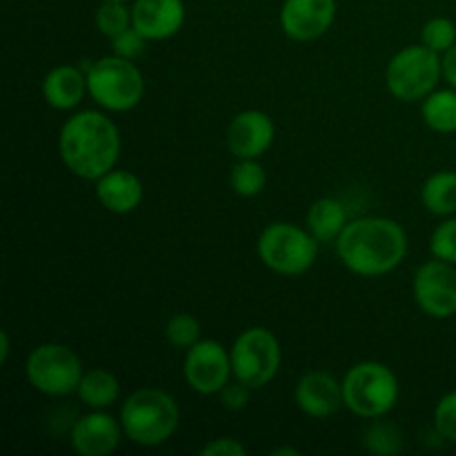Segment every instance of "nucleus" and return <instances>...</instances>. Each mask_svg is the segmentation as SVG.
Masks as SVG:
<instances>
[{
    "label": "nucleus",
    "instance_id": "obj_12",
    "mask_svg": "<svg viewBox=\"0 0 456 456\" xmlns=\"http://www.w3.org/2000/svg\"><path fill=\"white\" fill-rule=\"evenodd\" d=\"M337 0H285L281 9V27L298 43L321 38L332 27Z\"/></svg>",
    "mask_w": 456,
    "mask_h": 456
},
{
    "label": "nucleus",
    "instance_id": "obj_35",
    "mask_svg": "<svg viewBox=\"0 0 456 456\" xmlns=\"http://www.w3.org/2000/svg\"><path fill=\"white\" fill-rule=\"evenodd\" d=\"M283 454L298 456V450H294V448H279V450H274V452H272V456H283Z\"/></svg>",
    "mask_w": 456,
    "mask_h": 456
},
{
    "label": "nucleus",
    "instance_id": "obj_2",
    "mask_svg": "<svg viewBox=\"0 0 456 456\" xmlns=\"http://www.w3.org/2000/svg\"><path fill=\"white\" fill-rule=\"evenodd\" d=\"M62 163L76 176L96 181L111 172L120 154V136L116 125L98 111L76 114L61 129Z\"/></svg>",
    "mask_w": 456,
    "mask_h": 456
},
{
    "label": "nucleus",
    "instance_id": "obj_31",
    "mask_svg": "<svg viewBox=\"0 0 456 456\" xmlns=\"http://www.w3.org/2000/svg\"><path fill=\"white\" fill-rule=\"evenodd\" d=\"M249 390H252V387L245 386L239 379H236V383H227V386L218 392V395H221L223 408L232 410V412H239V410L248 408Z\"/></svg>",
    "mask_w": 456,
    "mask_h": 456
},
{
    "label": "nucleus",
    "instance_id": "obj_22",
    "mask_svg": "<svg viewBox=\"0 0 456 456\" xmlns=\"http://www.w3.org/2000/svg\"><path fill=\"white\" fill-rule=\"evenodd\" d=\"M423 120L435 132H456V92L444 89V92L430 94L423 102Z\"/></svg>",
    "mask_w": 456,
    "mask_h": 456
},
{
    "label": "nucleus",
    "instance_id": "obj_3",
    "mask_svg": "<svg viewBox=\"0 0 456 456\" xmlns=\"http://www.w3.org/2000/svg\"><path fill=\"white\" fill-rule=\"evenodd\" d=\"M181 412L167 392L159 387L136 390L120 410V426L129 441L145 448L165 444L176 432Z\"/></svg>",
    "mask_w": 456,
    "mask_h": 456
},
{
    "label": "nucleus",
    "instance_id": "obj_4",
    "mask_svg": "<svg viewBox=\"0 0 456 456\" xmlns=\"http://www.w3.org/2000/svg\"><path fill=\"white\" fill-rule=\"evenodd\" d=\"M399 399V381L390 368L374 361L354 365L343 379V403L363 419L390 412Z\"/></svg>",
    "mask_w": 456,
    "mask_h": 456
},
{
    "label": "nucleus",
    "instance_id": "obj_17",
    "mask_svg": "<svg viewBox=\"0 0 456 456\" xmlns=\"http://www.w3.org/2000/svg\"><path fill=\"white\" fill-rule=\"evenodd\" d=\"M98 200L102 208L114 214H129L141 205L142 200V183L132 172H107L105 176L98 178L96 187Z\"/></svg>",
    "mask_w": 456,
    "mask_h": 456
},
{
    "label": "nucleus",
    "instance_id": "obj_15",
    "mask_svg": "<svg viewBox=\"0 0 456 456\" xmlns=\"http://www.w3.org/2000/svg\"><path fill=\"white\" fill-rule=\"evenodd\" d=\"M123 426L114 417L102 412L87 414L71 428V445L83 456H107L120 444Z\"/></svg>",
    "mask_w": 456,
    "mask_h": 456
},
{
    "label": "nucleus",
    "instance_id": "obj_8",
    "mask_svg": "<svg viewBox=\"0 0 456 456\" xmlns=\"http://www.w3.org/2000/svg\"><path fill=\"white\" fill-rule=\"evenodd\" d=\"M27 379L43 395L67 396L78 390L83 365L67 346L45 343L27 359Z\"/></svg>",
    "mask_w": 456,
    "mask_h": 456
},
{
    "label": "nucleus",
    "instance_id": "obj_19",
    "mask_svg": "<svg viewBox=\"0 0 456 456\" xmlns=\"http://www.w3.org/2000/svg\"><path fill=\"white\" fill-rule=\"evenodd\" d=\"M307 225H310L312 236L319 243H328V240L338 239L346 223V209L338 200L334 199H321L316 200L307 214Z\"/></svg>",
    "mask_w": 456,
    "mask_h": 456
},
{
    "label": "nucleus",
    "instance_id": "obj_25",
    "mask_svg": "<svg viewBox=\"0 0 456 456\" xmlns=\"http://www.w3.org/2000/svg\"><path fill=\"white\" fill-rule=\"evenodd\" d=\"M165 337L178 350H190L200 341V323L190 314H174L165 328Z\"/></svg>",
    "mask_w": 456,
    "mask_h": 456
},
{
    "label": "nucleus",
    "instance_id": "obj_18",
    "mask_svg": "<svg viewBox=\"0 0 456 456\" xmlns=\"http://www.w3.org/2000/svg\"><path fill=\"white\" fill-rule=\"evenodd\" d=\"M85 89H87V76L80 74L76 67H56L43 80L45 101L53 110H74L83 101Z\"/></svg>",
    "mask_w": 456,
    "mask_h": 456
},
{
    "label": "nucleus",
    "instance_id": "obj_32",
    "mask_svg": "<svg viewBox=\"0 0 456 456\" xmlns=\"http://www.w3.org/2000/svg\"><path fill=\"white\" fill-rule=\"evenodd\" d=\"M203 456H245V448L234 439H216L200 450Z\"/></svg>",
    "mask_w": 456,
    "mask_h": 456
},
{
    "label": "nucleus",
    "instance_id": "obj_1",
    "mask_svg": "<svg viewBox=\"0 0 456 456\" xmlns=\"http://www.w3.org/2000/svg\"><path fill=\"white\" fill-rule=\"evenodd\" d=\"M408 239L390 218H359L338 234L337 252L347 270L359 276H381L401 265Z\"/></svg>",
    "mask_w": 456,
    "mask_h": 456
},
{
    "label": "nucleus",
    "instance_id": "obj_34",
    "mask_svg": "<svg viewBox=\"0 0 456 456\" xmlns=\"http://www.w3.org/2000/svg\"><path fill=\"white\" fill-rule=\"evenodd\" d=\"M7 356H9V334L7 332H3L0 334V361H7Z\"/></svg>",
    "mask_w": 456,
    "mask_h": 456
},
{
    "label": "nucleus",
    "instance_id": "obj_11",
    "mask_svg": "<svg viewBox=\"0 0 456 456\" xmlns=\"http://www.w3.org/2000/svg\"><path fill=\"white\" fill-rule=\"evenodd\" d=\"M232 354L216 341H199L187 350L185 379L199 395H216L230 383Z\"/></svg>",
    "mask_w": 456,
    "mask_h": 456
},
{
    "label": "nucleus",
    "instance_id": "obj_33",
    "mask_svg": "<svg viewBox=\"0 0 456 456\" xmlns=\"http://www.w3.org/2000/svg\"><path fill=\"white\" fill-rule=\"evenodd\" d=\"M441 65H444L445 80H448V83L456 89V45L444 53V58H441Z\"/></svg>",
    "mask_w": 456,
    "mask_h": 456
},
{
    "label": "nucleus",
    "instance_id": "obj_36",
    "mask_svg": "<svg viewBox=\"0 0 456 456\" xmlns=\"http://www.w3.org/2000/svg\"><path fill=\"white\" fill-rule=\"evenodd\" d=\"M102 3H105V0H102ZM118 3H127V0H118Z\"/></svg>",
    "mask_w": 456,
    "mask_h": 456
},
{
    "label": "nucleus",
    "instance_id": "obj_29",
    "mask_svg": "<svg viewBox=\"0 0 456 456\" xmlns=\"http://www.w3.org/2000/svg\"><path fill=\"white\" fill-rule=\"evenodd\" d=\"M435 428L444 439L456 444V392H450L439 401L435 410Z\"/></svg>",
    "mask_w": 456,
    "mask_h": 456
},
{
    "label": "nucleus",
    "instance_id": "obj_23",
    "mask_svg": "<svg viewBox=\"0 0 456 456\" xmlns=\"http://www.w3.org/2000/svg\"><path fill=\"white\" fill-rule=\"evenodd\" d=\"M232 190L239 196H245V199H252V196H258L265 187L267 176L265 169H263L261 163H256L254 159H240V163H236L232 167Z\"/></svg>",
    "mask_w": 456,
    "mask_h": 456
},
{
    "label": "nucleus",
    "instance_id": "obj_27",
    "mask_svg": "<svg viewBox=\"0 0 456 456\" xmlns=\"http://www.w3.org/2000/svg\"><path fill=\"white\" fill-rule=\"evenodd\" d=\"M423 45L435 49L436 53H445L450 47L456 45V25L450 18H432L426 22L421 31Z\"/></svg>",
    "mask_w": 456,
    "mask_h": 456
},
{
    "label": "nucleus",
    "instance_id": "obj_16",
    "mask_svg": "<svg viewBox=\"0 0 456 456\" xmlns=\"http://www.w3.org/2000/svg\"><path fill=\"white\" fill-rule=\"evenodd\" d=\"M297 405L316 419L332 417L343 403V383L328 372H310L298 381Z\"/></svg>",
    "mask_w": 456,
    "mask_h": 456
},
{
    "label": "nucleus",
    "instance_id": "obj_24",
    "mask_svg": "<svg viewBox=\"0 0 456 456\" xmlns=\"http://www.w3.org/2000/svg\"><path fill=\"white\" fill-rule=\"evenodd\" d=\"M96 25L102 36L116 38L127 27H132V9H127L125 3H118V0H105L96 13Z\"/></svg>",
    "mask_w": 456,
    "mask_h": 456
},
{
    "label": "nucleus",
    "instance_id": "obj_14",
    "mask_svg": "<svg viewBox=\"0 0 456 456\" xmlns=\"http://www.w3.org/2000/svg\"><path fill=\"white\" fill-rule=\"evenodd\" d=\"M185 22L183 0H136L132 7V27L147 40L172 38Z\"/></svg>",
    "mask_w": 456,
    "mask_h": 456
},
{
    "label": "nucleus",
    "instance_id": "obj_5",
    "mask_svg": "<svg viewBox=\"0 0 456 456\" xmlns=\"http://www.w3.org/2000/svg\"><path fill=\"white\" fill-rule=\"evenodd\" d=\"M89 96L110 111H129L142 101L145 83L136 65L120 56L101 58L87 71Z\"/></svg>",
    "mask_w": 456,
    "mask_h": 456
},
{
    "label": "nucleus",
    "instance_id": "obj_21",
    "mask_svg": "<svg viewBox=\"0 0 456 456\" xmlns=\"http://www.w3.org/2000/svg\"><path fill=\"white\" fill-rule=\"evenodd\" d=\"M421 200L428 212L450 216L456 212V172H436L423 185Z\"/></svg>",
    "mask_w": 456,
    "mask_h": 456
},
{
    "label": "nucleus",
    "instance_id": "obj_9",
    "mask_svg": "<svg viewBox=\"0 0 456 456\" xmlns=\"http://www.w3.org/2000/svg\"><path fill=\"white\" fill-rule=\"evenodd\" d=\"M281 365V346L265 328H249L232 347V372L245 386L263 387L276 377Z\"/></svg>",
    "mask_w": 456,
    "mask_h": 456
},
{
    "label": "nucleus",
    "instance_id": "obj_6",
    "mask_svg": "<svg viewBox=\"0 0 456 456\" xmlns=\"http://www.w3.org/2000/svg\"><path fill=\"white\" fill-rule=\"evenodd\" d=\"M319 240L292 223H274L258 239V256L276 274H305L316 261Z\"/></svg>",
    "mask_w": 456,
    "mask_h": 456
},
{
    "label": "nucleus",
    "instance_id": "obj_20",
    "mask_svg": "<svg viewBox=\"0 0 456 456\" xmlns=\"http://www.w3.org/2000/svg\"><path fill=\"white\" fill-rule=\"evenodd\" d=\"M76 392H78L80 401L89 408H110L118 401L120 386L118 379L107 370H92V372L83 374Z\"/></svg>",
    "mask_w": 456,
    "mask_h": 456
},
{
    "label": "nucleus",
    "instance_id": "obj_28",
    "mask_svg": "<svg viewBox=\"0 0 456 456\" xmlns=\"http://www.w3.org/2000/svg\"><path fill=\"white\" fill-rule=\"evenodd\" d=\"M430 249L436 258L456 265V218H450L444 225H439L432 234Z\"/></svg>",
    "mask_w": 456,
    "mask_h": 456
},
{
    "label": "nucleus",
    "instance_id": "obj_30",
    "mask_svg": "<svg viewBox=\"0 0 456 456\" xmlns=\"http://www.w3.org/2000/svg\"><path fill=\"white\" fill-rule=\"evenodd\" d=\"M145 36L136 29V27H127L123 34H118L116 38H111V47H114V53L120 58H138L142 52H145Z\"/></svg>",
    "mask_w": 456,
    "mask_h": 456
},
{
    "label": "nucleus",
    "instance_id": "obj_26",
    "mask_svg": "<svg viewBox=\"0 0 456 456\" xmlns=\"http://www.w3.org/2000/svg\"><path fill=\"white\" fill-rule=\"evenodd\" d=\"M365 448L372 454H396L401 450L399 428L392 426V423H374V426L365 432Z\"/></svg>",
    "mask_w": 456,
    "mask_h": 456
},
{
    "label": "nucleus",
    "instance_id": "obj_7",
    "mask_svg": "<svg viewBox=\"0 0 456 456\" xmlns=\"http://www.w3.org/2000/svg\"><path fill=\"white\" fill-rule=\"evenodd\" d=\"M444 74V65L435 49L412 45L396 53L386 71L387 89L399 101H421L432 94Z\"/></svg>",
    "mask_w": 456,
    "mask_h": 456
},
{
    "label": "nucleus",
    "instance_id": "obj_10",
    "mask_svg": "<svg viewBox=\"0 0 456 456\" xmlns=\"http://www.w3.org/2000/svg\"><path fill=\"white\" fill-rule=\"evenodd\" d=\"M414 297L419 307L435 319H448L456 314V270L452 263H426L414 274Z\"/></svg>",
    "mask_w": 456,
    "mask_h": 456
},
{
    "label": "nucleus",
    "instance_id": "obj_13",
    "mask_svg": "<svg viewBox=\"0 0 456 456\" xmlns=\"http://www.w3.org/2000/svg\"><path fill=\"white\" fill-rule=\"evenodd\" d=\"M274 141V123L258 110L240 111L227 129V147L239 159H258Z\"/></svg>",
    "mask_w": 456,
    "mask_h": 456
}]
</instances>
